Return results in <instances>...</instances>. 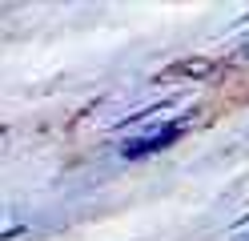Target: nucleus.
<instances>
[{"label": "nucleus", "mask_w": 249, "mask_h": 241, "mask_svg": "<svg viewBox=\"0 0 249 241\" xmlns=\"http://www.w3.org/2000/svg\"><path fill=\"white\" fill-rule=\"evenodd\" d=\"M185 133V125L177 121V125H165V129H157V133H149V137H133V141H124V157H145V153H157V149H169L177 137Z\"/></svg>", "instance_id": "nucleus-1"}, {"label": "nucleus", "mask_w": 249, "mask_h": 241, "mask_svg": "<svg viewBox=\"0 0 249 241\" xmlns=\"http://www.w3.org/2000/svg\"><path fill=\"white\" fill-rule=\"evenodd\" d=\"M233 64H249V40L241 44V53H237V56H233Z\"/></svg>", "instance_id": "nucleus-2"}]
</instances>
